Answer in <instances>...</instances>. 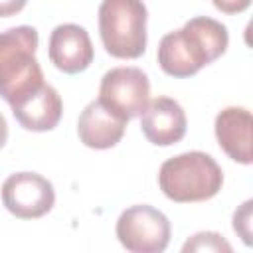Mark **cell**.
<instances>
[{
  "label": "cell",
  "mask_w": 253,
  "mask_h": 253,
  "mask_svg": "<svg viewBox=\"0 0 253 253\" xmlns=\"http://www.w3.org/2000/svg\"><path fill=\"white\" fill-rule=\"evenodd\" d=\"M211 4L223 14H241L249 8L251 0H211Z\"/></svg>",
  "instance_id": "obj_15"
},
{
  "label": "cell",
  "mask_w": 253,
  "mask_h": 253,
  "mask_svg": "<svg viewBox=\"0 0 253 253\" xmlns=\"http://www.w3.org/2000/svg\"><path fill=\"white\" fill-rule=\"evenodd\" d=\"M115 233L130 253H162L170 243L172 227L160 210L148 204H136L119 215Z\"/></svg>",
  "instance_id": "obj_5"
},
{
  "label": "cell",
  "mask_w": 253,
  "mask_h": 253,
  "mask_svg": "<svg viewBox=\"0 0 253 253\" xmlns=\"http://www.w3.org/2000/svg\"><path fill=\"white\" fill-rule=\"evenodd\" d=\"M251 219H253V200H247L233 213V231L241 237L245 245H251Z\"/></svg>",
  "instance_id": "obj_14"
},
{
  "label": "cell",
  "mask_w": 253,
  "mask_h": 253,
  "mask_svg": "<svg viewBox=\"0 0 253 253\" xmlns=\"http://www.w3.org/2000/svg\"><path fill=\"white\" fill-rule=\"evenodd\" d=\"M49 61L55 69L75 75L85 71L95 57V49L87 30L79 24H59L53 28L47 45Z\"/></svg>",
  "instance_id": "obj_8"
},
{
  "label": "cell",
  "mask_w": 253,
  "mask_h": 253,
  "mask_svg": "<svg viewBox=\"0 0 253 253\" xmlns=\"http://www.w3.org/2000/svg\"><path fill=\"white\" fill-rule=\"evenodd\" d=\"M146 18L142 0H103L99 36L105 51L117 59H138L146 49Z\"/></svg>",
  "instance_id": "obj_4"
},
{
  "label": "cell",
  "mask_w": 253,
  "mask_h": 253,
  "mask_svg": "<svg viewBox=\"0 0 253 253\" xmlns=\"http://www.w3.org/2000/svg\"><path fill=\"white\" fill-rule=\"evenodd\" d=\"M10 109L22 128L32 132H47L59 125L63 115V101L55 87L43 83L12 103Z\"/></svg>",
  "instance_id": "obj_10"
},
{
  "label": "cell",
  "mask_w": 253,
  "mask_h": 253,
  "mask_svg": "<svg viewBox=\"0 0 253 253\" xmlns=\"http://www.w3.org/2000/svg\"><path fill=\"white\" fill-rule=\"evenodd\" d=\"M126 121L107 109L99 99L91 101L77 119L79 140L93 150H107L121 142Z\"/></svg>",
  "instance_id": "obj_12"
},
{
  "label": "cell",
  "mask_w": 253,
  "mask_h": 253,
  "mask_svg": "<svg viewBox=\"0 0 253 253\" xmlns=\"http://www.w3.org/2000/svg\"><path fill=\"white\" fill-rule=\"evenodd\" d=\"M140 130L154 146H172L186 136L188 119L178 101L156 97L140 113Z\"/></svg>",
  "instance_id": "obj_9"
},
{
  "label": "cell",
  "mask_w": 253,
  "mask_h": 253,
  "mask_svg": "<svg viewBox=\"0 0 253 253\" xmlns=\"http://www.w3.org/2000/svg\"><path fill=\"white\" fill-rule=\"evenodd\" d=\"M28 0H0V18H10L16 16L26 8Z\"/></svg>",
  "instance_id": "obj_16"
},
{
  "label": "cell",
  "mask_w": 253,
  "mask_h": 253,
  "mask_svg": "<svg viewBox=\"0 0 253 253\" xmlns=\"http://www.w3.org/2000/svg\"><path fill=\"white\" fill-rule=\"evenodd\" d=\"M215 138L219 148L235 162L249 166L253 162V117L245 107H225L215 117Z\"/></svg>",
  "instance_id": "obj_11"
},
{
  "label": "cell",
  "mask_w": 253,
  "mask_h": 253,
  "mask_svg": "<svg viewBox=\"0 0 253 253\" xmlns=\"http://www.w3.org/2000/svg\"><path fill=\"white\" fill-rule=\"evenodd\" d=\"M99 101L126 123L146 109L150 101V81L140 67H113L99 85Z\"/></svg>",
  "instance_id": "obj_6"
},
{
  "label": "cell",
  "mask_w": 253,
  "mask_h": 253,
  "mask_svg": "<svg viewBox=\"0 0 253 253\" xmlns=\"http://www.w3.org/2000/svg\"><path fill=\"white\" fill-rule=\"evenodd\" d=\"M38 42V30L32 26L0 32V97L8 105L45 83L36 59Z\"/></svg>",
  "instance_id": "obj_3"
},
{
  "label": "cell",
  "mask_w": 253,
  "mask_h": 253,
  "mask_svg": "<svg viewBox=\"0 0 253 253\" xmlns=\"http://www.w3.org/2000/svg\"><path fill=\"white\" fill-rule=\"evenodd\" d=\"M4 208L18 219H38L55 204L53 184L36 172L10 174L0 188Z\"/></svg>",
  "instance_id": "obj_7"
},
{
  "label": "cell",
  "mask_w": 253,
  "mask_h": 253,
  "mask_svg": "<svg viewBox=\"0 0 253 253\" xmlns=\"http://www.w3.org/2000/svg\"><path fill=\"white\" fill-rule=\"evenodd\" d=\"M6 140H8V123H6V119H4V115L0 113V150L4 148V144H6Z\"/></svg>",
  "instance_id": "obj_17"
},
{
  "label": "cell",
  "mask_w": 253,
  "mask_h": 253,
  "mask_svg": "<svg viewBox=\"0 0 253 253\" xmlns=\"http://www.w3.org/2000/svg\"><path fill=\"white\" fill-rule=\"evenodd\" d=\"M158 186L162 194L176 204L206 202L221 190L223 170L210 154L190 150L162 162Z\"/></svg>",
  "instance_id": "obj_2"
},
{
  "label": "cell",
  "mask_w": 253,
  "mask_h": 253,
  "mask_svg": "<svg viewBox=\"0 0 253 253\" xmlns=\"http://www.w3.org/2000/svg\"><path fill=\"white\" fill-rule=\"evenodd\" d=\"M184 253L190 251H211V253H231V245L215 231H200L194 233L184 245H182Z\"/></svg>",
  "instance_id": "obj_13"
},
{
  "label": "cell",
  "mask_w": 253,
  "mask_h": 253,
  "mask_svg": "<svg viewBox=\"0 0 253 253\" xmlns=\"http://www.w3.org/2000/svg\"><path fill=\"white\" fill-rule=\"evenodd\" d=\"M229 43L227 28L208 16L188 20L180 30L168 32L158 43V65L170 77H192L219 59Z\"/></svg>",
  "instance_id": "obj_1"
}]
</instances>
